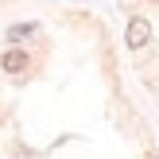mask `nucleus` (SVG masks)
Masks as SVG:
<instances>
[{"label": "nucleus", "mask_w": 159, "mask_h": 159, "mask_svg": "<svg viewBox=\"0 0 159 159\" xmlns=\"http://www.w3.org/2000/svg\"><path fill=\"white\" fill-rule=\"evenodd\" d=\"M124 43L132 47V51H144L148 43H152V23L144 20V16H136V20H128V35H124Z\"/></svg>", "instance_id": "nucleus-1"}, {"label": "nucleus", "mask_w": 159, "mask_h": 159, "mask_svg": "<svg viewBox=\"0 0 159 159\" xmlns=\"http://www.w3.org/2000/svg\"><path fill=\"white\" fill-rule=\"evenodd\" d=\"M0 70H4V74H27V70H31V58H27V51H16V47H12V51H4V54H0Z\"/></svg>", "instance_id": "nucleus-2"}, {"label": "nucleus", "mask_w": 159, "mask_h": 159, "mask_svg": "<svg viewBox=\"0 0 159 159\" xmlns=\"http://www.w3.org/2000/svg\"><path fill=\"white\" fill-rule=\"evenodd\" d=\"M35 23H16V27H8V39H12V43H23V39H31L35 35Z\"/></svg>", "instance_id": "nucleus-3"}, {"label": "nucleus", "mask_w": 159, "mask_h": 159, "mask_svg": "<svg viewBox=\"0 0 159 159\" xmlns=\"http://www.w3.org/2000/svg\"><path fill=\"white\" fill-rule=\"evenodd\" d=\"M144 159H159V155H155V152H148V155H144Z\"/></svg>", "instance_id": "nucleus-4"}]
</instances>
